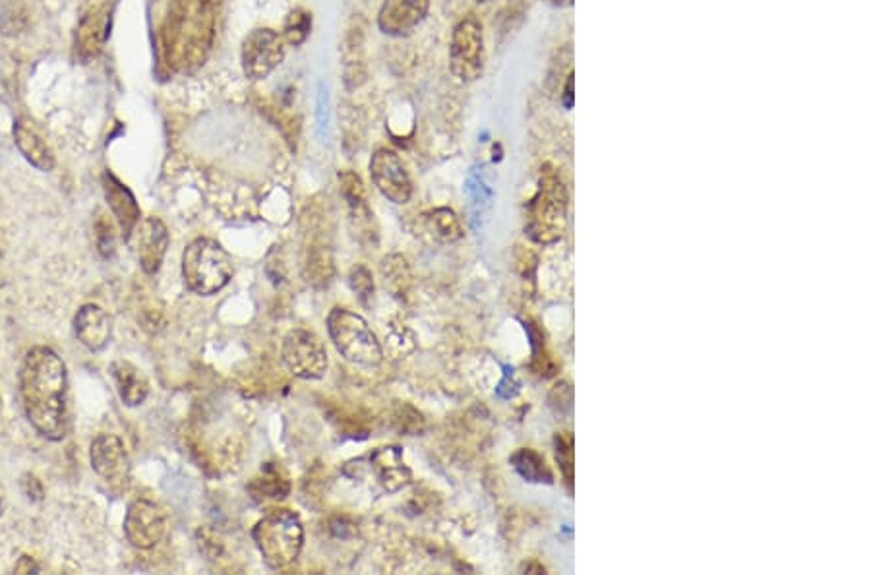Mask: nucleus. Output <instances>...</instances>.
<instances>
[{
	"label": "nucleus",
	"mask_w": 871,
	"mask_h": 575,
	"mask_svg": "<svg viewBox=\"0 0 871 575\" xmlns=\"http://www.w3.org/2000/svg\"><path fill=\"white\" fill-rule=\"evenodd\" d=\"M18 382L30 425L47 440H62L68 433L67 365L49 347H34L24 357Z\"/></svg>",
	"instance_id": "obj_1"
},
{
	"label": "nucleus",
	"mask_w": 871,
	"mask_h": 575,
	"mask_svg": "<svg viewBox=\"0 0 871 575\" xmlns=\"http://www.w3.org/2000/svg\"><path fill=\"white\" fill-rule=\"evenodd\" d=\"M161 55L174 74H191L206 65L216 39L211 0H171L161 24Z\"/></svg>",
	"instance_id": "obj_2"
},
{
	"label": "nucleus",
	"mask_w": 871,
	"mask_h": 575,
	"mask_svg": "<svg viewBox=\"0 0 871 575\" xmlns=\"http://www.w3.org/2000/svg\"><path fill=\"white\" fill-rule=\"evenodd\" d=\"M568 188L560 171L545 165L540 171L539 192L527 206L525 231L539 244L557 242L565 227Z\"/></svg>",
	"instance_id": "obj_3"
},
{
	"label": "nucleus",
	"mask_w": 871,
	"mask_h": 575,
	"mask_svg": "<svg viewBox=\"0 0 871 575\" xmlns=\"http://www.w3.org/2000/svg\"><path fill=\"white\" fill-rule=\"evenodd\" d=\"M257 551L272 570H285L299 559L305 547V527L290 509H272L252 531Z\"/></svg>",
	"instance_id": "obj_4"
},
{
	"label": "nucleus",
	"mask_w": 871,
	"mask_h": 575,
	"mask_svg": "<svg viewBox=\"0 0 871 575\" xmlns=\"http://www.w3.org/2000/svg\"><path fill=\"white\" fill-rule=\"evenodd\" d=\"M234 274L229 252L214 239L192 241L183 254L184 284L196 295L209 297L225 289Z\"/></svg>",
	"instance_id": "obj_5"
},
{
	"label": "nucleus",
	"mask_w": 871,
	"mask_h": 575,
	"mask_svg": "<svg viewBox=\"0 0 871 575\" xmlns=\"http://www.w3.org/2000/svg\"><path fill=\"white\" fill-rule=\"evenodd\" d=\"M328 332L341 357L368 368L382 363V345L365 318L347 309H333L328 317Z\"/></svg>",
	"instance_id": "obj_6"
},
{
	"label": "nucleus",
	"mask_w": 871,
	"mask_h": 575,
	"mask_svg": "<svg viewBox=\"0 0 871 575\" xmlns=\"http://www.w3.org/2000/svg\"><path fill=\"white\" fill-rule=\"evenodd\" d=\"M486 50L479 16L469 14L457 22L449 43V68L459 82L471 84L484 74Z\"/></svg>",
	"instance_id": "obj_7"
},
{
	"label": "nucleus",
	"mask_w": 871,
	"mask_h": 575,
	"mask_svg": "<svg viewBox=\"0 0 871 575\" xmlns=\"http://www.w3.org/2000/svg\"><path fill=\"white\" fill-rule=\"evenodd\" d=\"M282 359L290 375L302 380H320L328 372V350L314 332L293 330L283 340Z\"/></svg>",
	"instance_id": "obj_8"
},
{
	"label": "nucleus",
	"mask_w": 871,
	"mask_h": 575,
	"mask_svg": "<svg viewBox=\"0 0 871 575\" xmlns=\"http://www.w3.org/2000/svg\"><path fill=\"white\" fill-rule=\"evenodd\" d=\"M285 45L282 34L270 27L252 30L241 49V65L244 76L252 82L266 80L275 68L285 60Z\"/></svg>",
	"instance_id": "obj_9"
},
{
	"label": "nucleus",
	"mask_w": 871,
	"mask_h": 575,
	"mask_svg": "<svg viewBox=\"0 0 871 575\" xmlns=\"http://www.w3.org/2000/svg\"><path fill=\"white\" fill-rule=\"evenodd\" d=\"M370 176L383 198L393 204L403 206L413 198V181L396 151L388 148L376 151L370 159Z\"/></svg>",
	"instance_id": "obj_10"
},
{
	"label": "nucleus",
	"mask_w": 871,
	"mask_h": 575,
	"mask_svg": "<svg viewBox=\"0 0 871 575\" xmlns=\"http://www.w3.org/2000/svg\"><path fill=\"white\" fill-rule=\"evenodd\" d=\"M167 521L163 511L150 501H134L125 517V534L128 542L150 551L165 537Z\"/></svg>",
	"instance_id": "obj_11"
},
{
	"label": "nucleus",
	"mask_w": 871,
	"mask_h": 575,
	"mask_svg": "<svg viewBox=\"0 0 871 575\" xmlns=\"http://www.w3.org/2000/svg\"><path fill=\"white\" fill-rule=\"evenodd\" d=\"M90 461L93 471L113 486H126L130 481V458L125 444L115 434H100L93 440Z\"/></svg>",
	"instance_id": "obj_12"
},
{
	"label": "nucleus",
	"mask_w": 871,
	"mask_h": 575,
	"mask_svg": "<svg viewBox=\"0 0 871 575\" xmlns=\"http://www.w3.org/2000/svg\"><path fill=\"white\" fill-rule=\"evenodd\" d=\"M113 9L107 0L95 2L83 12L76 30V55L82 62L98 59L111 34Z\"/></svg>",
	"instance_id": "obj_13"
},
{
	"label": "nucleus",
	"mask_w": 871,
	"mask_h": 575,
	"mask_svg": "<svg viewBox=\"0 0 871 575\" xmlns=\"http://www.w3.org/2000/svg\"><path fill=\"white\" fill-rule=\"evenodd\" d=\"M431 9V0H383L378 12V27L390 37H405L415 32Z\"/></svg>",
	"instance_id": "obj_14"
},
{
	"label": "nucleus",
	"mask_w": 871,
	"mask_h": 575,
	"mask_svg": "<svg viewBox=\"0 0 871 575\" xmlns=\"http://www.w3.org/2000/svg\"><path fill=\"white\" fill-rule=\"evenodd\" d=\"M136 254L148 276L158 274L169 249V231L159 217H148L136 226Z\"/></svg>",
	"instance_id": "obj_15"
},
{
	"label": "nucleus",
	"mask_w": 871,
	"mask_h": 575,
	"mask_svg": "<svg viewBox=\"0 0 871 575\" xmlns=\"http://www.w3.org/2000/svg\"><path fill=\"white\" fill-rule=\"evenodd\" d=\"M368 463L382 488L390 494L403 491L411 483V469L403 461V450L399 446H383L368 456Z\"/></svg>",
	"instance_id": "obj_16"
},
{
	"label": "nucleus",
	"mask_w": 871,
	"mask_h": 575,
	"mask_svg": "<svg viewBox=\"0 0 871 575\" xmlns=\"http://www.w3.org/2000/svg\"><path fill=\"white\" fill-rule=\"evenodd\" d=\"M103 188H105L108 208L121 227V233L125 237V241H130L134 229L140 223L141 211L138 202L134 198L133 192L128 191L125 184L108 171L103 175Z\"/></svg>",
	"instance_id": "obj_17"
},
{
	"label": "nucleus",
	"mask_w": 871,
	"mask_h": 575,
	"mask_svg": "<svg viewBox=\"0 0 871 575\" xmlns=\"http://www.w3.org/2000/svg\"><path fill=\"white\" fill-rule=\"evenodd\" d=\"M78 342L90 350H101L111 340V320L98 304H83L75 318Z\"/></svg>",
	"instance_id": "obj_18"
},
{
	"label": "nucleus",
	"mask_w": 871,
	"mask_h": 575,
	"mask_svg": "<svg viewBox=\"0 0 871 575\" xmlns=\"http://www.w3.org/2000/svg\"><path fill=\"white\" fill-rule=\"evenodd\" d=\"M14 142L25 161L32 163L35 169H39L43 173H49L55 169V156L49 143L43 140L42 134L30 120L20 118L14 123Z\"/></svg>",
	"instance_id": "obj_19"
},
{
	"label": "nucleus",
	"mask_w": 871,
	"mask_h": 575,
	"mask_svg": "<svg viewBox=\"0 0 871 575\" xmlns=\"http://www.w3.org/2000/svg\"><path fill=\"white\" fill-rule=\"evenodd\" d=\"M111 375L116 383L121 400L128 407H138L150 395V382L140 368L134 367L128 360H115L111 365Z\"/></svg>",
	"instance_id": "obj_20"
},
{
	"label": "nucleus",
	"mask_w": 871,
	"mask_h": 575,
	"mask_svg": "<svg viewBox=\"0 0 871 575\" xmlns=\"http://www.w3.org/2000/svg\"><path fill=\"white\" fill-rule=\"evenodd\" d=\"M341 196L347 202L351 217L357 221H370L373 211L366 200L365 184L355 171H341L340 173Z\"/></svg>",
	"instance_id": "obj_21"
},
{
	"label": "nucleus",
	"mask_w": 871,
	"mask_h": 575,
	"mask_svg": "<svg viewBox=\"0 0 871 575\" xmlns=\"http://www.w3.org/2000/svg\"><path fill=\"white\" fill-rule=\"evenodd\" d=\"M512 465L525 481L552 483V473L548 469L547 461L531 448H522V450L515 451L512 456Z\"/></svg>",
	"instance_id": "obj_22"
},
{
	"label": "nucleus",
	"mask_w": 871,
	"mask_h": 575,
	"mask_svg": "<svg viewBox=\"0 0 871 575\" xmlns=\"http://www.w3.org/2000/svg\"><path fill=\"white\" fill-rule=\"evenodd\" d=\"M382 276L386 287L393 292V297L398 299H405L409 285H411V274H409V266H406L405 258L393 254L382 262Z\"/></svg>",
	"instance_id": "obj_23"
},
{
	"label": "nucleus",
	"mask_w": 871,
	"mask_h": 575,
	"mask_svg": "<svg viewBox=\"0 0 871 575\" xmlns=\"http://www.w3.org/2000/svg\"><path fill=\"white\" fill-rule=\"evenodd\" d=\"M428 227L436 239L444 242H456L463 237V226L456 211L449 208H436L428 214Z\"/></svg>",
	"instance_id": "obj_24"
},
{
	"label": "nucleus",
	"mask_w": 871,
	"mask_h": 575,
	"mask_svg": "<svg viewBox=\"0 0 871 575\" xmlns=\"http://www.w3.org/2000/svg\"><path fill=\"white\" fill-rule=\"evenodd\" d=\"M252 491L256 494H264L266 498L272 501H283L290 492V483L287 475L283 473L282 469L275 465H266L262 471V476L254 481Z\"/></svg>",
	"instance_id": "obj_25"
},
{
	"label": "nucleus",
	"mask_w": 871,
	"mask_h": 575,
	"mask_svg": "<svg viewBox=\"0 0 871 575\" xmlns=\"http://www.w3.org/2000/svg\"><path fill=\"white\" fill-rule=\"evenodd\" d=\"M310 32H312V14L307 9L290 10L283 25V42L290 47H300L307 42Z\"/></svg>",
	"instance_id": "obj_26"
},
{
	"label": "nucleus",
	"mask_w": 871,
	"mask_h": 575,
	"mask_svg": "<svg viewBox=\"0 0 871 575\" xmlns=\"http://www.w3.org/2000/svg\"><path fill=\"white\" fill-rule=\"evenodd\" d=\"M308 281L314 285H325L333 276L332 258L328 251H314L308 256Z\"/></svg>",
	"instance_id": "obj_27"
},
{
	"label": "nucleus",
	"mask_w": 871,
	"mask_h": 575,
	"mask_svg": "<svg viewBox=\"0 0 871 575\" xmlns=\"http://www.w3.org/2000/svg\"><path fill=\"white\" fill-rule=\"evenodd\" d=\"M348 285H351V289L357 295L358 300L363 304L370 302L374 295V277L373 272L368 267L363 266V264H357V266L353 267L351 274H348Z\"/></svg>",
	"instance_id": "obj_28"
},
{
	"label": "nucleus",
	"mask_w": 871,
	"mask_h": 575,
	"mask_svg": "<svg viewBox=\"0 0 871 575\" xmlns=\"http://www.w3.org/2000/svg\"><path fill=\"white\" fill-rule=\"evenodd\" d=\"M557 461L560 471L564 475L565 483L572 488L573 483V442L572 436L568 433H560L557 436Z\"/></svg>",
	"instance_id": "obj_29"
},
{
	"label": "nucleus",
	"mask_w": 871,
	"mask_h": 575,
	"mask_svg": "<svg viewBox=\"0 0 871 575\" xmlns=\"http://www.w3.org/2000/svg\"><path fill=\"white\" fill-rule=\"evenodd\" d=\"M409 413H411V418L406 417V405H401L398 409V413H396V425H398L399 433H406V434H416L423 430L424 421L423 415L416 411V409L411 407L409 405Z\"/></svg>",
	"instance_id": "obj_30"
},
{
	"label": "nucleus",
	"mask_w": 871,
	"mask_h": 575,
	"mask_svg": "<svg viewBox=\"0 0 871 575\" xmlns=\"http://www.w3.org/2000/svg\"><path fill=\"white\" fill-rule=\"evenodd\" d=\"M196 539H198L199 551L204 552L208 559L221 556V552H224V542H221L216 531H211L208 527H204V529H199L198 533H196Z\"/></svg>",
	"instance_id": "obj_31"
},
{
	"label": "nucleus",
	"mask_w": 871,
	"mask_h": 575,
	"mask_svg": "<svg viewBox=\"0 0 871 575\" xmlns=\"http://www.w3.org/2000/svg\"><path fill=\"white\" fill-rule=\"evenodd\" d=\"M316 113H318V133L324 138L330 126V95L324 84L318 85V101H316Z\"/></svg>",
	"instance_id": "obj_32"
},
{
	"label": "nucleus",
	"mask_w": 871,
	"mask_h": 575,
	"mask_svg": "<svg viewBox=\"0 0 871 575\" xmlns=\"http://www.w3.org/2000/svg\"><path fill=\"white\" fill-rule=\"evenodd\" d=\"M98 244H100V251L103 256H111L113 254V249H115V237H113V227L111 223H107L105 219H101L100 226H98Z\"/></svg>",
	"instance_id": "obj_33"
},
{
	"label": "nucleus",
	"mask_w": 871,
	"mask_h": 575,
	"mask_svg": "<svg viewBox=\"0 0 871 575\" xmlns=\"http://www.w3.org/2000/svg\"><path fill=\"white\" fill-rule=\"evenodd\" d=\"M22 491L30 501H42L43 484L34 475H25L22 479Z\"/></svg>",
	"instance_id": "obj_34"
},
{
	"label": "nucleus",
	"mask_w": 871,
	"mask_h": 575,
	"mask_svg": "<svg viewBox=\"0 0 871 575\" xmlns=\"http://www.w3.org/2000/svg\"><path fill=\"white\" fill-rule=\"evenodd\" d=\"M37 570L39 567L35 566L34 560L30 559V556H22L20 564H16L18 574H30V572H37Z\"/></svg>",
	"instance_id": "obj_35"
},
{
	"label": "nucleus",
	"mask_w": 871,
	"mask_h": 575,
	"mask_svg": "<svg viewBox=\"0 0 871 575\" xmlns=\"http://www.w3.org/2000/svg\"><path fill=\"white\" fill-rule=\"evenodd\" d=\"M564 107H573V72H570V74H568V80H565Z\"/></svg>",
	"instance_id": "obj_36"
},
{
	"label": "nucleus",
	"mask_w": 871,
	"mask_h": 575,
	"mask_svg": "<svg viewBox=\"0 0 871 575\" xmlns=\"http://www.w3.org/2000/svg\"><path fill=\"white\" fill-rule=\"evenodd\" d=\"M548 4H552V7H558V9H564V7H572L573 0H545Z\"/></svg>",
	"instance_id": "obj_37"
}]
</instances>
